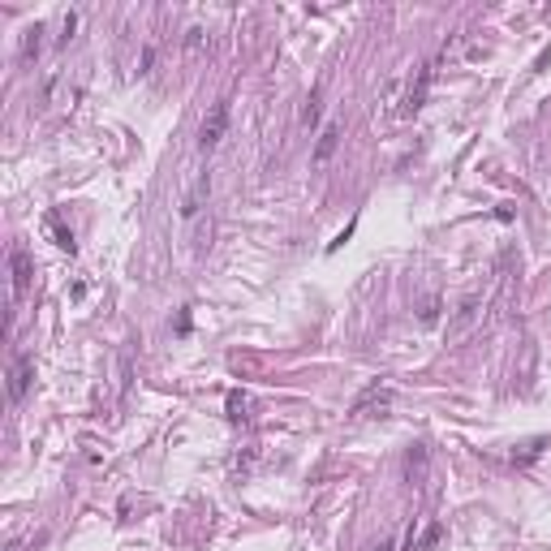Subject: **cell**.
<instances>
[{"instance_id": "obj_4", "label": "cell", "mask_w": 551, "mask_h": 551, "mask_svg": "<svg viewBox=\"0 0 551 551\" xmlns=\"http://www.w3.org/2000/svg\"><path fill=\"white\" fill-rule=\"evenodd\" d=\"M207 194H211V177H194L181 194V220H198L207 207Z\"/></svg>"}, {"instance_id": "obj_1", "label": "cell", "mask_w": 551, "mask_h": 551, "mask_svg": "<svg viewBox=\"0 0 551 551\" xmlns=\"http://www.w3.org/2000/svg\"><path fill=\"white\" fill-rule=\"evenodd\" d=\"M9 271H13V302L31 293V276H35V263H31V250L27 246H13L9 250Z\"/></svg>"}, {"instance_id": "obj_16", "label": "cell", "mask_w": 551, "mask_h": 551, "mask_svg": "<svg viewBox=\"0 0 551 551\" xmlns=\"http://www.w3.org/2000/svg\"><path fill=\"white\" fill-rule=\"evenodd\" d=\"M375 551H396V538H384V543L375 547Z\"/></svg>"}, {"instance_id": "obj_2", "label": "cell", "mask_w": 551, "mask_h": 551, "mask_svg": "<svg viewBox=\"0 0 551 551\" xmlns=\"http://www.w3.org/2000/svg\"><path fill=\"white\" fill-rule=\"evenodd\" d=\"M431 82H435V61L418 69V82H409L405 99H400V116H414V112H422V104H427V91H431Z\"/></svg>"}, {"instance_id": "obj_11", "label": "cell", "mask_w": 551, "mask_h": 551, "mask_svg": "<svg viewBox=\"0 0 551 551\" xmlns=\"http://www.w3.org/2000/svg\"><path fill=\"white\" fill-rule=\"evenodd\" d=\"M439 538H444V525H439V521H431L427 530H422V538L414 543V551H431V547H435Z\"/></svg>"}, {"instance_id": "obj_15", "label": "cell", "mask_w": 551, "mask_h": 551, "mask_svg": "<svg viewBox=\"0 0 551 551\" xmlns=\"http://www.w3.org/2000/svg\"><path fill=\"white\" fill-rule=\"evenodd\" d=\"M349 237H354V224H345V233H340L336 241H328V255H336V250H340V246H345Z\"/></svg>"}, {"instance_id": "obj_10", "label": "cell", "mask_w": 551, "mask_h": 551, "mask_svg": "<svg viewBox=\"0 0 551 551\" xmlns=\"http://www.w3.org/2000/svg\"><path fill=\"white\" fill-rule=\"evenodd\" d=\"M39 35H43V27H31L27 31V39H22V61H35L39 56V43H43Z\"/></svg>"}, {"instance_id": "obj_13", "label": "cell", "mask_w": 551, "mask_h": 551, "mask_svg": "<svg viewBox=\"0 0 551 551\" xmlns=\"http://www.w3.org/2000/svg\"><path fill=\"white\" fill-rule=\"evenodd\" d=\"M418 319L427 323V328H431V323L439 319V297H435V293H431V297H422V310H418Z\"/></svg>"}, {"instance_id": "obj_7", "label": "cell", "mask_w": 551, "mask_h": 551, "mask_svg": "<svg viewBox=\"0 0 551 551\" xmlns=\"http://www.w3.org/2000/svg\"><path fill=\"white\" fill-rule=\"evenodd\" d=\"M392 405V388H384V384H370L358 400H354V409H349V414H354V418H366L370 409H388Z\"/></svg>"}, {"instance_id": "obj_3", "label": "cell", "mask_w": 551, "mask_h": 551, "mask_svg": "<svg viewBox=\"0 0 551 551\" xmlns=\"http://www.w3.org/2000/svg\"><path fill=\"white\" fill-rule=\"evenodd\" d=\"M224 130H229V99L211 104V112H207V121H203V130H198V146H203V151H211V146L224 138Z\"/></svg>"}, {"instance_id": "obj_12", "label": "cell", "mask_w": 551, "mask_h": 551, "mask_svg": "<svg viewBox=\"0 0 551 551\" xmlns=\"http://www.w3.org/2000/svg\"><path fill=\"white\" fill-rule=\"evenodd\" d=\"M319 112H323V99H319V91H310L306 108H302V125H319Z\"/></svg>"}, {"instance_id": "obj_5", "label": "cell", "mask_w": 551, "mask_h": 551, "mask_svg": "<svg viewBox=\"0 0 551 551\" xmlns=\"http://www.w3.org/2000/svg\"><path fill=\"white\" fill-rule=\"evenodd\" d=\"M31 379H35V362H31L27 354H17L13 366H9V400H13V405L31 392Z\"/></svg>"}, {"instance_id": "obj_8", "label": "cell", "mask_w": 551, "mask_h": 551, "mask_svg": "<svg viewBox=\"0 0 551 551\" xmlns=\"http://www.w3.org/2000/svg\"><path fill=\"white\" fill-rule=\"evenodd\" d=\"M336 146H340V125H328V130L319 134V142H315V168L328 164L336 156Z\"/></svg>"}, {"instance_id": "obj_9", "label": "cell", "mask_w": 551, "mask_h": 551, "mask_svg": "<svg viewBox=\"0 0 551 551\" xmlns=\"http://www.w3.org/2000/svg\"><path fill=\"white\" fill-rule=\"evenodd\" d=\"M422 469H427V448L414 444V448H409V457H405V474H409V483H414V478H422Z\"/></svg>"}, {"instance_id": "obj_14", "label": "cell", "mask_w": 551, "mask_h": 551, "mask_svg": "<svg viewBox=\"0 0 551 551\" xmlns=\"http://www.w3.org/2000/svg\"><path fill=\"white\" fill-rule=\"evenodd\" d=\"M246 405H250V400H246V392H229V418H246Z\"/></svg>"}, {"instance_id": "obj_6", "label": "cell", "mask_w": 551, "mask_h": 551, "mask_svg": "<svg viewBox=\"0 0 551 551\" xmlns=\"http://www.w3.org/2000/svg\"><path fill=\"white\" fill-rule=\"evenodd\" d=\"M478 306H483V297H478V293H465V297H461V306H457L453 323H448V340H457V336L469 332V323L478 319Z\"/></svg>"}]
</instances>
